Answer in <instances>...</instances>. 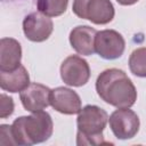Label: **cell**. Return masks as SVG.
Masks as SVG:
<instances>
[{
  "label": "cell",
  "mask_w": 146,
  "mask_h": 146,
  "mask_svg": "<svg viewBox=\"0 0 146 146\" xmlns=\"http://www.w3.org/2000/svg\"><path fill=\"white\" fill-rule=\"evenodd\" d=\"M96 91L102 100L116 108H129L137 100V89L124 71L107 68L96 80Z\"/></svg>",
  "instance_id": "obj_1"
},
{
  "label": "cell",
  "mask_w": 146,
  "mask_h": 146,
  "mask_svg": "<svg viewBox=\"0 0 146 146\" xmlns=\"http://www.w3.org/2000/svg\"><path fill=\"white\" fill-rule=\"evenodd\" d=\"M54 131V122L48 112L39 111L29 116H19L11 124L16 145L31 146L48 140Z\"/></svg>",
  "instance_id": "obj_2"
},
{
  "label": "cell",
  "mask_w": 146,
  "mask_h": 146,
  "mask_svg": "<svg viewBox=\"0 0 146 146\" xmlns=\"http://www.w3.org/2000/svg\"><path fill=\"white\" fill-rule=\"evenodd\" d=\"M107 112L97 105H86L76 117V145L105 144L103 131L108 122Z\"/></svg>",
  "instance_id": "obj_3"
},
{
  "label": "cell",
  "mask_w": 146,
  "mask_h": 146,
  "mask_svg": "<svg viewBox=\"0 0 146 146\" xmlns=\"http://www.w3.org/2000/svg\"><path fill=\"white\" fill-rule=\"evenodd\" d=\"M72 11L82 19L97 25H105L113 21L115 10L111 0H73Z\"/></svg>",
  "instance_id": "obj_4"
},
{
  "label": "cell",
  "mask_w": 146,
  "mask_h": 146,
  "mask_svg": "<svg viewBox=\"0 0 146 146\" xmlns=\"http://www.w3.org/2000/svg\"><path fill=\"white\" fill-rule=\"evenodd\" d=\"M110 128L113 135L121 140L133 138L140 127L138 115L129 108H117L108 117Z\"/></svg>",
  "instance_id": "obj_5"
},
{
  "label": "cell",
  "mask_w": 146,
  "mask_h": 146,
  "mask_svg": "<svg viewBox=\"0 0 146 146\" xmlns=\"http://www.w3.org/2000/svg\"><path fill=\"white\" fill-rule=\"evenodd\" d=\"M125 49V40L115 30L98 31L95 38V51L99 57L107 60L120 58Z\"/></svg>",
  "instance_id": "obj_6"
},
{
  "label": "cell",
  "mask_w": 146,
  "mask_h": 146,
  "mask_svg": "<svg viewBox=\"0 0 146 146\" xmlns=\"http://www.w3.org/2000/svg\"><path fill=\"white\" fill-rule=\"evenodd\" d=\"M63 82L70 87H82L90 79V66L78 55L66 57L59 68Z\"/></svg>",
  "instance_id": "obj_7"
},
{
  "label": "cell",
  "mask_w": 146,
  "mask_h": 146,
  "mask_svg": "<svg viewBox=\"0 0 146 146\" xmlns=\"http://www.w3.org/2000/svg\"><path fill=\"white\" fill-rule=\"evenodd\" d=\"M54 31L51 17L46 16L40 11H34L26 15L23 19V32L32 42H43L49 39Z\"/></svg>",
  "instance_id": "obj_8"
},
{
  "label": "cell",
  "mask_w": 146,
  "mask_h": 146,
  "mask_svg": "<svg viewBox=\"0 0 146 146\" xmlns=\"http://www.w3.org/2000/svg\"><path fill=\"white\" fill-rule=\"evenodd\" d=\"M50 92L51 89L47 86L32 82L19 92V99L26 111L34 113L43 111L50 105Z\"/></svg>",
  "instance_id": "obj_9"
},
{
  "label": "cell",
  "mask_w": 146,
  "mask_h": 146,
  "mask_svg": "<svg viewBox=\"0 0 146 146\" xmlns=\"http://www.w3.org/2000/svg\"><path fill=\"white\" fill-rule=\"evenodd\" d=\"M50 105L52 108L65 115L78 114L82 108L80 96L66 87H57L50 92Z\"/></svg>",
  "instance_id": "obj_10"
},
{
  "label": "cell",
  "mask_w": 146,
  "mask_h": 146,
  "mask_svg": "<svg viewBox=\"0 0 146 146\" xmlns=\"http://www.w3.org/2000/svg\"><path fill=\"white\" fill-rule=\"evenodd\" d=\"M98 31L88 25H78L70 32L71 47L82 56H91L95 51V38Z\"/></svg>",
  "instance_id": "obj_11"
},
{
  "label": "cell",
  "mask_w": 146,
  "mask_h": 146,
  "mask_svg": "<svg viewBox=\"0 0 146 146\" xmlns=\"http://www.w3.org/2000/svg\"><path fill=\"white\" fill-rule=\"evenodd\" d=\"M21 43L13 38H2L0 40V71H14L21 65Z\"/></svg>",
  "instance_id": "obj_12"
},
{
  "label": "cell",
  "mask_w": 146,
  "mask_h": 146,
  "mask_svg": "<svg viewBox=\"0 0 146 146\" xmlns=\"http://www.w3.org/2000/svg\"><path fill=\"white\" fill-rule=\"evenodd\" d=\"M30 83L29 72L22 64L14 71H0V87L3 91L21 92Z\"/></svg>",
  "instance_id": "obj_13"
},
{
  "label": "cell",
  "mask_w": 146,
  "mask_h": 146,
  "mask_svg": "<svg viewBox=\"0 0 146 146\" xmlns=\"http://www.w3.org/2000/svg\"><path fill=\"white\" fill-rule=\"evenodd\" d=\"M130 72L138 78H146V47L135 49L129 57Z\"/></svg>",
  "instance_id": "obj_14"
},
{
  "label": "cell",
  "mask_w": 146,
  "mask_h": 146,
  "mask_svg": "<svg viewBox=\"0 0 146 146\" xmlns=\"http://www.w3.org/2000/svg\"><path fill=\"white\" fill-rule=\"evenodd\" d=\"M68 0H38V11L48 17H57L63 15L67 9Z\"/></svg>",
  "instance_id": "obj_15"
},
{
  "label": "cell",
  "mask_w": 146,
  "mask_h": 146,
  "mask_svg": "<svg viewBox=\"0 0 146 146\" xmlns=\"http://www.w3.org/2000/svg\"><path fill=\"white\" fill-rule=\"evenodd\" d=\"M0 117L1 119H6L8 116H10L14 113V100L10 96L6 95V94H1L0 96Z\"/></svg>",
  "instance_id": "obj_16"
},
{
  "label": "cell",
  "mask_w": 146,
  "mask_h": 146,
  "mask_svg": "<svg viewBox=\"0 0 146 146\" xmlns=\"http://www.w3.org/2000/svg\"><path fill=\"white\" fill-rule=\"evenodd\" d=\"M0 144L1 145H16L13 132L11 125L9 124H1L0 125Z\"/></svg>",
  "instance_id": "obj_17"
},
{
  "label": "cell",
  "mask_w": 146,
  "mask_h": 146,
  "mask_svg": "<svg viewBox=\"0 0 146 146\" xmlns=\"http://www.w3.org/2000/svg\"><path fill=\"white\" fill-rule=\"evenodd\" d=\"M117 3L122 5V6H131V5H135L136 2H138L139 0H116Z\"/></svg>",
  "instance_id": "obj_18"
}]
</instances>
